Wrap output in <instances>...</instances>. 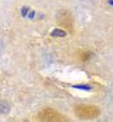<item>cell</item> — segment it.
Masks as SVG:
<instances>
[{"mask_svg":"<svg viewBox=\"0 0 113 122\" xmlns=\"http://www.w3.org/2000/svg\"><path fill=\"white\" fill-rule=\"evenodd\" d=\"M57 18H59V24L60 25L64 26L66 30L72 31V29H73V21H72V17L68 12H61Z\"/></svg>","mask_w":113,"mask_h":122,"instance_id":"cell-3","label":"cell"},{"mask_svg":"<svg viewBox=\"0 0 113 122\" xmlns=\"http://www.w3.org/2000/svg\"><path fill=\"white\" fill-rule=\"evenodd\" d=\"M74 114L81 120H94L99 117L100 108L96 105H87V104H78L74 107Z\"/></svg>","mask_w":113,"mask_h":122,"instance_id":"cell-1","label":"cell"},{"mask_svg":"<svg viewBox=\"0 0 113 122\" xmlns=\"http://www.w3.org/2000/svg\"><path fill=\"white\" fill-rule=\"evenodd\" d=\"M90 56H91V53H90L88 51H79V52H78V59L82 61V62H86V61H88Z\"/></svg>","mask_w":113,"mask_h":122,"instance_id":"cell-4","label":"cell"},{"mask_svg":"<svg viewBox=\"0 0 113 122\" xmlns=\"http://www.w3.org/2000/svg\"><path fill=\"white\" fill-rule=\"evenodd\" d=\"M39 122H70L66 116L53 108H44L38 113Z\"/></svg>","mask_w":113,"mask_h":122,"instance_id":"cell-2","label":"cell"}]
</instances>
